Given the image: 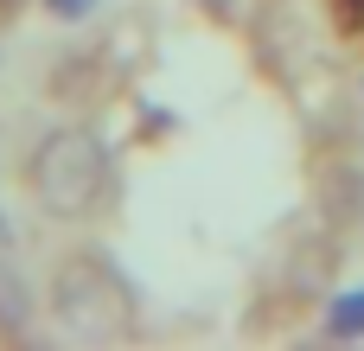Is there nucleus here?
Listing matches in <instances>:
<instances>
[{"instance_id": "obj_1", "label": "nucleus", "mask_w": 364, "mask_h": 351, "mask_svg": "<svg viewBox=\"0 0 364 351\" xmlns=\"http://www.w3.org/2000/svg\"><path fill=\"white\" fill-rule=\"evenodd\" d=\"M26 192L38 217L51 224H83L109 198V141L83 122H58L32 141L26 153Z\"/></svg>"}, {"instance_id": "obj_2", "label": "nucleus", "mask_w": 364, "mask_h": 351, "mask_svg": "<svg viewBox=\"0 0 364 351\" xmlns=\"http://www.w3.org/2000/svg\"><path fill=\"white\" fill-rule=\"evenodd\" d=\"M45 301H51V320L70 339H83V345H115L141 320V301H134L128 275L109 256H96V249H70L51 269V294Z\"/></svg>"}, {"instance_id": "obj_3", "label": "nucleus", "mask_w": 364, "mask_h": 351, "mask_svg": "<svg viewBox=\"0 0 364 351\" xmlns=\"http://www.w3.org/2000/svg\"><path fill=\"white\" fill-rule=\"evenodd\" d=\"M38 288H32V275L0 249V345H19V339H32V326H38Z\"/></svg>"}, {"instance_id": "obj_4", "label": "nucleus", "mask_w": 364, "mask_h": 351, "mask_svg": "<svg viewBox=\"0 0 364 351\" xmlns=\"http://www.w3.org/2000/svg\"><path fill=\"white\" fill-rule=\"evenodd\" d=\"M320 333H326V339H339V345L364 339V288H339V294L326 301V320H320Z\"/></svg>"}, {"instance_id": "obj_5", "label": "nucleus", "mask_w": 364, "mask_h": 351, "mask_svg": "<svg viewBox=\"0 0 364 351\" xmlns=\"http://www.w3.org/2000/svg\"><path fill=\"white\" fill-rule=\"evenodd\" d=\"M96 6H102V0H45V13H51V19H70V26H77V19H90Z\"/></svg>"}, {"instance_id": "obj_6", "label": "nucleus", "mask_w": 364, "mask_h": 351, "mask_svg": "<svg viewBox=\"0 0 364 351\" xmlns=\"http://www.w3.org/2000/svg\"><path fill=\"white\" fill-rule=\"evenodd\" d=\"M0 6H26V0H0Z\"/></svg>"}, {"instance_id": "obj_7", "label": "nucleus", "mask_w": 364, "mask_h": 351, "mask_svg": "<svg viewBox=\"0 0 364 351\" xmlns=\"http://www.w3.org/2000/svg\"><path fill=\"white\" fill-rule=\"evenodd\" d=\"M0 243H6V224H0Z\"/></svg>"}]
</instances>
